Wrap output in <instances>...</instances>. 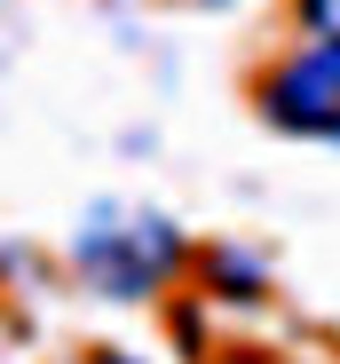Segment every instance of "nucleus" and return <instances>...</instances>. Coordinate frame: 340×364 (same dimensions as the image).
I'll use <instances>...</instances> for the list:
<instances>
[{"label":"nucleus","instance_id":"nucleus-1","mask_svg":"<svg viewBox=\"0 0 340 364\" xmlns=\"http://www.w3.org/2000/svg\"><path fill=\"white\" fill-rule=\"evenodd\" d=\"M175 222L166 214H119V206H103V214H87V230H79V269H87V285H103V293H119V301H135V293H150L166 269H175Z\"/></svg>","mask_w":340,"mask_h":364},{"label":"nucleus","instance_id":"nucleus-2","mask_svg":"<svg viewBox=\"0 0 340 364\" xmlns=\"http://www.w3.org/2000/svg\"><path fill=\"white\" fill-rule=\"evenodd\" d=\"M269 119L293 135L340 143V48H309L285 72H269Z\"/></svg>","mask_w":340,"mask_h":364},{"label":"nucleus","instance_id":"nucleus-3","mask_svg":"<svg viewBox=\"0 0 340 364\" xmlns=\"http://www.w3.org/2000/svg\"><path fill=\"white\" fill-rule=\"evenodd\" d=\"M301 24L317 32V48H340V0H301Z\"/></svg>","mask_w":340,"mask_h":364},{"label":"nucleus","instance_id":"nucleus-4","mask_svg":"<svg viewBox=\"0 0 340 364\" xmlns=\"http://www.w3.org/2000/svg\"><path fill=\"white\" fill-rule=\"evenodd\" d=\"M87 364H135V356H87Z\"/></svg>","mask_w":340,"mask_h":364}]
</instances>
